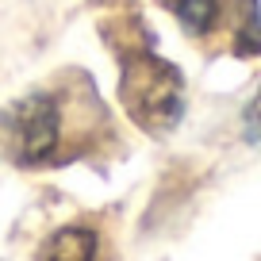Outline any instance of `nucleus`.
Wrapping results in <instances>:
<instances>
[{"label":"nucleus","mask_w":261,"mask_h":261,"mask_svg":"<svg viewBox=\"0 0 261 261\" xmlns=\"http://www.w3.org/2000/svg\"><path fill=\"white\" fill-rule=\"evenodd\" d=\"M119 100L135 127H142L146 135H165L185 115V77L150 46L130 50L119 77Z\"/></svg>","instance_id":"1"},{"label":"nucleus","mask_w":261,"mask_h":261,"mask_svg":"<svg viewBox=\"0 0 261 261\" xmlns=\"http://www.w3.org/2000/svg\"><path fill=\"white\" fill-rule=\"evenodd\" d=\"M100 238L92 227H62L42 242L39 261H96Z\"/></svg>","instance_id":"3"},{"label":"nucleus","mask_w":261,"mask_h":261,"mask_svg":"<svg viewBox=\"0 0 261 261\" xmlns=\"http://www.w3.org/2000/svg\"><path fill=\"white\" fill-rule=\"evenodd\" d=\"M4 154L19 169H39L62 158V104L54 92H31L0 115Z\"/></svg>","instance_id":"2"},{"label":"nucleus","mask_w":261,"mask_h":261,"mask_svg":"<svg viewBox=\"0 0 261 261\" xmlns=\"http://www.w3.org/2000/svg\"><path fill=\"white\" fill-rule=\"evenodd\" d=\"M188 35H207V27L219 16V0H158Z\"/></svg>","instance_id":"4"},{"label":"nucleus","mask_w":261,"mask_h":261,"mask_svg":"<svg viewBox=\"0 0 261 261\" xmlns=\"http://www.w3.org/2000/svg\"><path fill=\"white\" fill-rule=\"evenodd\" d=\"M246 139H261V89L246 108Z\"/></svg>","instance_id":"5"}]
</instances>
